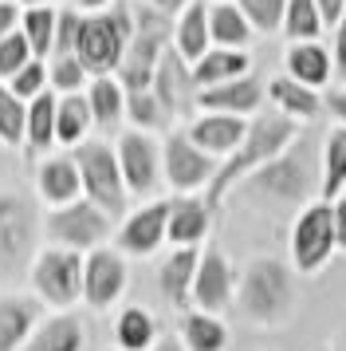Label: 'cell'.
<instances>
[{
    "label": "cell",
    "instance_id": "cell-1",
    "mask_svg": "<svg viewBox=\"0 0 346 351\" xmlns=\"http://www.w3.org/2000/svg\"><path fill=\"white\" fill-rule=\"evenodd\" d=\"M299 134V127L287 119V114H260L256 123H248V134H244V143L232 150V158L220 166L217 174H213V186H209V193H204V206H209V213L224 202V193L232 190L240 178L256 174L264 162L280 158L283 150H287V143Z\"/></svg>",
    "mask_w": 346,
    "mask_h": 351
},
{
    "label": "cell",
    "instance_id": "cell-2",
    "mask_svg": "<svg viewBox=\"0 0 346 351\" xmlns=\"http://www.w3.org/2000/svg\"><path fill=\"white\" fill-rule=\"evenodd\" d=\"M295 304V285L280 261H256L248 265L244 280H240V308L244 316L256 324H280L291 316Z\"/></svg>",
    "mask_w": 346,
    "mask_h": 351
},
{
    "label": "cell",
    "instance_id": "cell-3",
    "mask_svg": "<svg viewBox=\"0 0 346 351\" xmlns=\"http://www.w3.org/2000/svg\"><path fill=\"white\" fill-rule=\"evenodd\" d=\"M130 12L114 8L107 16H91L79 24V40H75V60L83 64V71L94 75H110L114 67H122L126 44H130Z\"/></svg>",
    "mask_w": 346,
    "mask_h": 351
},
{
    "label": "cell",
    "instance_id": "cell-4",
    "mask_svg": "<svg viewBox=\"0 0 346 351\" xmlns=\"http://www.w3.org/2000/svg\"><path fill=\"white\" fill-rule=\"evenodd\" d=\"M75 166L91 206H98L107 217H118L126 209V182L122 170H118V158L103 143H87L75 150Z\"/></svg>",
    "mask_w": 346,
    "mask_h": 351
},
{
    "label": "cell",
    "instance_id": "cell-5",
    "mask_svg": "<svg viewBox=\"0 0 346 351\" xmlns=\"http://www.w3.org/2000/svg\"><path fill=\"white\" fill-rule=\"evenodd\" d=\"M170 24L161 12H138V28L130 36V48L122 56V87L126 91H150L157 71V60L165 51Z\"/></svg>",
    "mask_w": 346,
    "mask_h": 351
},
{
    "label": "cell",
    "instance_id": "cell-6",
    "mask_svg": "<svg viewBox=\"0 0 346 351\" xmlns=\"http://www.w3.org/2000/svg\"><path fill=\"white\" fill-rule=\"evenodd\" d=\"M338 245H334V221H330V206L315 202L299 213L295 233H291V256H295L299 272H315L330 261Z\"/></svg>",
    "mask_w": 346,
    "mask_h": 351
},
{
    "label": "cell",
    "instance_id": "cell-7",
    "mask_svg": "<svg viewBox=\"0 0 346 351\" xmlns=\"http://www.w3.org/2000/svg\"><path fill=\"white\" fill-rule=\"evenodd\" d=\"M31 280L40 288V296L47 304H67L75 300L79 292H83V261L75 253H63V249H51L36 261V272H31Z\"/></svg>",
    "mask_w": 346,
    "mask_h": 351
},
{
    "label": "cell",
    "instance_id": "cell-8",
    "mask_svg": "<svg viewBox=\"0 0 346 351\" xmlns=\"http://www.w3.org/2000/svg\"><path fill=\"white\" fill-rule=\"evenodd\" d=\"M47 233L63 245H71V249H87L110 233V217L91 202H71V206L55 209L47 217Z\"/></svg>",
    "mask_w": 346,
    "mask_h": 351
},
{
    "label": "cell",
    "instance_id": "cell-9",
    "mask_svg": "<svg viewBox=\"0 0 346 351\" xmlns=\"http://www.w3.org/2000/svg\"><path fill=\"white\" fill-rule=\"evenodd\" d=\"M217 174V166H213V154H204L197 146L189 143L185 134H173L170 143H165V178H170L173 190H197L204 182H213Z\"/></svg>",
    "mask_w": 346,
    "mask_h": 351
},
{
    "label": "cell",
    "instance_id": "cell-10",
    "mask_svg": "<svg viewBox=\"0 0 346 351\" xmlns=\"http://www.w3.org/2000/svg\"><path fill=\"white\" fill-rule=\"evenodd\" d=\"M126 288V265L118 253L110 249H94L83 265V296L94 308H107L118 300V292Z\"/></svg>",
    "mask_w": 346,
    "mask_h": 351
},
{
    "label": "cell",
    "instance_id": "cell-11",
    "mask_svg": "<svg viewBox=\"0 0 346 351\" xmlns=\"http://www.w3.org/2000/svg\"><path fill=\"white\" fill-rule=\"evenodd\" d=\"M252 190L271 193V197H283V202H295L307 193V162L299 154H280V158L264 162L248 182Z\"/></svg>",
    "mask_w": 346,
    "mask_h": 351
},
{
    "label": "cell",
    "instance_id": "cell-12",
    "mask_svg": "<svg viewBox=\"0 0 346 351\" xmlns=\"http://www.w3.org/2000/svg\"><path fill=\"white\" fill-rule=\"evenodd\" d=\"M118 170H122L126 190L150 193L157 186V150H154V143H150L146 134H138V130L122 134V143H118Z\"/></svg>",
    "mask_w": 346,
    "mask_h": 351
},
{
    "label": "cell",
    "instance_id": "cell-13",
    "mask_svg": "<svg viewBox=\"0 0 346 351\" xmlns=\"http://www.w3.org/2000/svg\"><path fill=\"white\" fill-rule=\"evenodd\" d=\"M193 300L201 312H220L224 304L232 300V269L220 249H209V253L197 261V276H193Z\"/></svg>",
    "mask_w": 346,
    "mask_h": 351
},
{
    "label": "cell",
    "instance_id": "cell-14",
    "mask_svg": "<svg viewBox=\"0 0 346 351\" xmlns=\"http://www.w3.org/2000/svg\"><path fill=\"white\" fill-rule=\"evenodd\" d=\"M170 209H173V202H154V206L138 209V213H134V217L122 225V233H118V245H122L126 253H134V256L154 253L157 245H161V237H165Z\"/></svg>",
    "mask_w": 346,
    "mask_h": 351
},
{
    "label": "cell",
    "instance_id": "cell-15",
    "mask_svg": "<svg viewBox=\"0 0 346 351\" xmlns=\"http://www.w3.org/2000/svg\"><path fill=\"white\" fill-rule=\"evenodd\" d=\"M31 253V209L20 197H0V265H20Z\"/></svg>",
    "mask_w": 346,
    "mask_h": 351
},
{
    "label": "cell",
    "instance_id": "cell-16",
    "mask_svg": "<svg viewBox=\"0 0 346 351\" xmlns=\"http://www.w3.org/2000/svg\"><path fill=\"white\" fill-rule=\"evenodd\" d=\"M244 134H248V123L244 119H236V114H217L209 111L204 119H197L193 127H189V143L204 150V154H228L236 146L244 143Z\"/></svg>",
    "mask_w": 346,
    "mask_h": 351
},
{
    "label": "cell",
    "instance_id": "cell-17",
    "mask_svg": "<svg viewBox=\"0 0 346 351\" xmlns=\"http://www.w3.org/2000/svg\"><path fill=\"white\" fill-rule=\"evenodd\" d=\"M260 99H264V87L252 80V75H240L232 83H220V87H204L197 91V103H201L204 111H217V114H248L260 107Z\"/></svg>",
    "mask_w": 346,
    "mask_h": 351
},
{
    "label": "cell",
    "instance_id": "cell-18",
    "mask_svg": "<svg viewBox=\"0 0 346 351\" xmlns=\"http://www.w3.org/2000/svg\"><path fill=\"white\" fill-rule=\"evenodd\" d=\"M248 56L236 48H217V51H204L197 67H193V87H220V83H232L240 75H248Z\"/></svg>",
    "mask_w": 346,
    "mask_h": 351
},
{
    "label": "cell",
    "instance_id": "cell-19",
    "mask_svg": "<svg viewBox=\"0 0 346 351\" xmlns=\"http://www.w3.org/2000/svg\"><path fill=\"white\" fill-rule=\"evenodd\" d=\"M189 87H193V75H185L181 56H177V51H161L157 71H154V95H157V103H161V111L165 114L181 111Z\"/></svg>",
    "mask_w": 346,
    "mask_h": 351
},
{
    "label": "cell",
    "instance_id": "cell-20",
    "mask_svg": "<svg viewBox=\"0 0 346 351\" xmlns=\"http://www.w3.org/2000/svg\"><path fill=\"white\" fill-rule=\"evenodd\" d=\"M209 206L204 202H197V197H185V202H177V206L170 209V225H165V237L173 241V245H181V249H189V245H197V241L209 233Z\"/></svg>",
    "mask_w": 346,
    "mask_h": 351
},
{
    "label": "cell",
    "instance_id": "cell-21",
    "mask_svg": "<svg viewBox=\"0 0 346 351\" xmlns=\"http://www.w3.org/2000/svg\"><path fill=\"white\" fill-rule=\"evenodd\" d=\"M197 249H177V253L161 265V292L173 308H185L193 296V276H197Z\"/></svg>",
    "mask_w": 346,
    "mask_h": 351
},
{
    "label": "cell",
    "instance_id": "cell-22",
    "mask_svg": "<svg viewBox=\"0 0 346 351\" xmlns=\"http://www.w3.org/2000/svg\"><path fill=\"white\" fill-rule=\"evenodd\" d=\"M79 190H83V182H79L75 158H51L40 166V193L51 206H71Z\"/></svg>",
    "mask_w": 346,
    "mask_h": 351
},
{
    "label": "cell",
    "instance_id": "cell-23",
    "mask_svg": "<svg viewBox=\"0 0 346 351\" xmlns=\"http://www.w3.org/2000/svg\"><path fill=\"white\" fill-rule=\"evenodd\" d=\"M173 36H177V56L181 60H201L204 51H209V8H204L201 0L185 4Z\"/></svg>",
    "mask_w": 346,
    "mask_h": 351
},
{
    "label": "cell",
    "instance_id": "cell-24",
    "mask_svg": "<svg viewBox=\"0 0 346 351\" xmlns=\"http://www.w3.org/2000/svg\"><path fill=\"white\" fill-rule=\"evenodd\" d=\"M287 67H291V80L303 83V87H323L330 80V56L319 48V40L295 44L287 51Z\"/></svg>",
    "mask_w": 346,
    "mask_h": 351
},
{
    "label": "cell",
    "instance_id": "cell-25",
    "mask_svg": "<svg viewBox=\"0 0 346 351\" xmlns=\"http://www.w3.org/2000/svg\"><path fill=\"white\" fill-rule=\"evenodd\" d=\"M24 351H83V324L75 316L47 319L44 328L24 343Z\"/></svg>",
    "mask_w": 346,
    "mask_h": 351
},
{
    "label": "cell",
    "instance_id": "cell-26",
    "mask_svg": "<svg viewBox=\"0 0 346 351\" xmlns=\"http://www.w3.org/2000/svg\"><path fill=\"white\" fill-rule=\"evenodd\" d=\"M36 312L40 308L31 300H16V296L0 300V351H16L28 339L31 324H36Z\"/></svg>",
    "mask_w": 346,
    "mask_h": 351
},
{
    "label": "cell",
    "instance_id": "cell-27",
    "mask_svg": "<svg viewBox=\"0 0 346 351\" xmlns=\"http://www.w3.org/2000/svg\"><path fill=\"white\" fill-rule=\"evenodd\" d=\"M267 95L276 99V107H280L287 119H315V114H319V91H311V87H303V83H295V80H287V75L267 83Z\"/></svg>",
    "mask_w": 346,
    "mask_h": 351
},
{
    "label": "cell",
    "instance_id": "cell-28",
    "mask_svg": "<svg viewBox=\"0 0 346 351\" xmlns=\"http://www.w3.org/2000/svg\"><path fill=\"white\" fill-rule=\"evenodd\" d=\"M181 339L185 351H224L228 348V332L217 316H204V312H189L181 319Z\"/></svg>",
    "mask_w": 346,
    "mask_h": 351
},
{
    "label": "cell",
    "instance_id": "cell-29",
    "mask_svg": "<svg viewBox=\"0 0 346 351\" xmlns=\"http://www.w3.org/2000/svg\"><path fill=\"white\" fill-rule=\"evenodd\" d=\"M209 40H217L220 48H244L252 40V24L244 20V12L240 8H232V4H217L213 12H209Z\"/></svg>",
    "mask_w": 346,
    "mask_h": 351
},
{
    "label": "cell",
    "instance_id": "cell-30",
    "mask_svg": "<svg viewBox=\"0 0 346 351\" xmlns=\"http://www.w3.org/2000/svg\"><path fill=\"white\" fill-rule=\"evenodd\" d=\"M346 190V127L330 130L327 138V154H323V197L327 206L334 197H343Z\"/></svg>",
    "mask_w": 346,
    "mask_h": 351
},
{
    "label": "cell",
    "instance_id": "cell-31",
    "mask_svg": "<svg viewBox=\"0 0 346 351\" xmlns=\"http://www.w3.org/2000/svg\"><path fill=\"white\" fill-rule=\"evenodd\" d=\"M87 103H91V114H94V123H98V127H118L122 107H126V95H122V87H118L114 80L98 75V80L91 83Z\"/></svg>",
    "mask_w": 346,
    "mask_h": 351
},
{
    "label": "cell",
    "instance_id": "cell-32",
    "mask_svg": "<svg viewBox=\"0 0 346 351\" xmlns=\"http://www.w3.org/2000/svg\"><path fill=\"white\" fill-rule=\"evenodd\" d=\"M91 103H87V99H79V95H67L59 103V107H55V138H59V143H79V138H83V134H87V127H91Z\"/></svg>",
    "mask_w": 346,
    "mask_h": 351
},
{
    "label": "cell",
    "instance_id": "cell-33",
    "mask_svg": "<svg viewBox=\"0 0 346 351\" xmlns=\"http://www.w3.org/2000/svg\"><path fill=\"white\" fill-rule=\"evenodd\" d=\"M51 143H55V99L40 91L28 107V146L31 150H47Z\"/></svg>",
    "mask_w": 346,
    "mask_h": 351
},
{
    "label": "cell",
    "instance_id": "cell-34",
    "mask_svg": "<svg viewBox=\"0 0 346 351\" xmlns=\"http://www.w3.org/2000/svg\"><path fill=\"white\" fill-rule=\"evenodd\" d=\"M283 28H287V36H291V40H299V44H307V40H319V32H323L319 4H315V0H287Z\"/></svg>",
    "mask_w": 346,
    "mask_h": 351
},
{
    "label": "cell",
    "instance_id": "cell-35",
    "mask_svg": "<svg viewBox=\"0 0 346 351\" xmlns=\"http://www.w3.org/2000/svg\"><path fill=\"white\" fill-rule=\"evenodd\" d=\"M118 343H122L126 351H146L150 343H154V319L146 316L142 308H126L122 316H118Z\"/></svg>",
    "mask_w": 346,
    "mask_h": 351
},
{
    "label": "cell",
    "instance_id": "cell-36",
    "mask_svg": "<svg viewBox=\"0 0 346 351\" xmlns=\"http://www.w3.org/2000/svg\"><path fill=\"white\" fill-rule=\"evenodd\" d=\"M24 134H28V111H24V103L8 87H0V138L8 146H16Z\"/></svg>",
    "mask_w": 346,
    "mask_h": 351
},
{
    "label": "cell",
    "instance_id": "cell-37",
    "mask_svg": "<svg viewBox=\"0 0 346 351\" xmlns=\"http://www.w3.org/2000/svg\"><path fill=\"white\" fill-rule=\"evenodd\" d=\"M24 36H28V44L36 56H47L51 44H55V12L51 8H31L28 16H24Z\"/></svg>",
    "mask_w": 346,
    "mask_h": 351
},
{
    "label": "cell",
    "instance_id": "cell-38",
    "mask_svg": "<svg viewBox=\"0 0 346 351\" xmlns=\"http://www.w3.org/2000/svg\"><path fill=\"white\" fill-rule=\"evenodd\" d=\"M240 12L256 32H276V28H283L287 0H240Z\"/></svg>",
    "mask_w": 346,
    "mask_h": 351
},
{
    "label": "cell",
    "instance_id": "cell-39",
    "mask_svg": "<svg viewBox=\"0 0 346 351\" xmlns=\"http://www.w3.org/2000/svg\"><path fill=\"white\" fill-rule=\"evenodd\" d=\"M24 64H31V44L24 32H8L0 40V75H16Z\"/></svg>",
    "mask_w": 346,
    "mask_h": 351
},
{
    "label": "cell",
    "instance_id": "cell-40",
    "mask_svg": "<svg viewBox=\"0 0 346 351\" xmlns=\"http://www.w3.org/2000/svg\"><path fill=\"white\" fill-rule=\"evenodd\" d=\"M126 107H130V119H134L138 127H157V123L165 119V111H161V103H157L154 91H130Z\"/></svg>",
    "mask_w": 346,
    "mask_h": 351
},
{
    "label": "cell",
    "instance_id": "cell-41",
    "mask_svg": "<svg viewBox=\"0 0 346 351\" xmlns=\"http://www.w3.org/2000/svg\"><path fill=\"white\" fill-rule=\"evenodd\" d=\"M44 80H47V71H44V64H24L20 71L12 75V91L16 99H28V95H40V87H44Z\"/></svg>",
    "mask_w": 346,
    "mask_h": 351
},
{
    "label": "cell",
    "instance_id": "cell-42",
    "mask_svg": "<svg viewBox=\"0 0 346 351\" xmlns=\"http://www.w3.org/2000/svg\"><path fill=\"white\" fill-rule=\"evenodd\" d=\"M83 64H79L75 56H55V67H51V80H55V87L59 91H75L79 83H83Z\"/></svg>",
    "mask_w": 346,
    "mask_h": 351
},
{
    "label": "cell",
    "instance_id": "cell-43",
    "mask_svg": "<svg viewBox=\"0 0 346 351\" xmlns=\"http://www.w3.org/2000/svg\"><path fill=\"white\" fill-rule=\"evenodd\" d=\"M79 24H83V20H79V16H71V12H63V16H55V56H75Z\"/></svg>",
    "mask_w": 346,
    "mask_h": 351
},
{
    "label": "cell",
    "instance_id": "cell-44",
    "mask_svg": "<svg viewBox=\"0 0 346 351\" xmlns=\"http://www.w3.org/2000/svg\"><path fill=\"white\" fill-rule=\"evenodd\" d=\"M330 221H334V245L346 249V197L330 202Z\"/></svg>",
    "mask_w": 346,
    "mask_h": 351
},
{
    "label": "cell",
    "instance_id": "cell-45",
    "mask_svg": "<svg viewBox=\"0 0 346 351\" xmlns=\"http://www.w3.org/2000/svg\"><path fill=\"white\" fill-rule=\"evenodd\" d=\"M315 4H319V16H323V24H338V20H343L346 0H315Z\"/></svg>",
    "mask_w": 346,
    "mask_h": 351
},
{
    "label": "cell",
    "instance_id": "cell-46",
    "mask_svg": "<svg viewBox=\"0 0 346 351\" xmlns=\"http://www.w3.org/2000/svg\"><path fill=\"white\" fill-rule=\"evenodd\" d=\"M334 64H338V75L346 80V8H343V20H338V40H334Z\"/></svg>",
    "mask_w": 346,
    "mask_h": 351
},
{
    "label": "cell",
    "instance_id": "cell-47",
    "mask_svg": "<svg viewBox=\"0 0 346 351\" xmlns=\"http://www.w3.org/2000/svg\"><path fill=\"white\" fill-rule=\"evenodd\" d=\"M327 107L338 114V123L346 127V91H330V95H327Z\"/></svg>",
    "mask_w": 346,
    "mask_h": 351
},
{
    "label": "cell",
    "instance_id": "cell-48",
    "mask_svg": "<svg viewBox=\"0 0 346 351\" xmlns=\"http://www.w3.org/2000/svg\"><path fill=\"white\" fill-rule=\"evenodd\" d=\"M12 24H16V8L12 4H0V40L12 32Z\"/></svg>",
    "mask_w": 346,
    "mask_h": 351
},
{
    "label": "cell",
    "instance_id": "cell-49",
    "mask_svg": "<svg viewBox=\"0 0 346 351\" xmlns=\"http://www.w3.org/2000/svg\"><path fill=\"white\" fill-rule=\"evenodd\" d=\"M189 0H154V8L161 12V16H170V12H181Z\"/></svg>",
    "mask_w": 346,
    "mask_h": 351
},
{
    "label": "cell",
    "instance_id": "cell-50",
    "mask_svg": "<svg viewBox=\"0 0 346 351\" xmlns=\"http://www.w3.org/2000/svg\"><path fill=\"white\" fill-rule=\"evenodd\" d=\"M154 351H185V343H181V339H173V335H165V339H161Z\"/></svg>",
    "mask_w": 346,
    "mask_h": 351
},
{
    "label": "cell",
    "instance_id": "cell-51",
    "mask_svg": "<svg viewBox=\"0 0 346 351\" xmlns=\"http://www.w3.org/2000/svg\"><path fill=\"white\" fill-rule=\"evenodd\" d=\"M75 4H83V8H103V4H110V0H75Z\"/></svg>",
    "mask_w": 346,
    "mask_h": 351
},
{
    "label": "cell",
    "instance_id": "cell-52",
    "mask_svg": "<svg viewBox=\"0 0 346 351\" xmlns=\"http://www.w3.org/2000/svg\"><path fill=\"white\" fill-rule=\"evenodd\" d=\"M24 4H36V8H40V4H47V0H24Z\"/></svg>",
    "mask_w": 346,
    "mask_h": 351
}]
</instances>
